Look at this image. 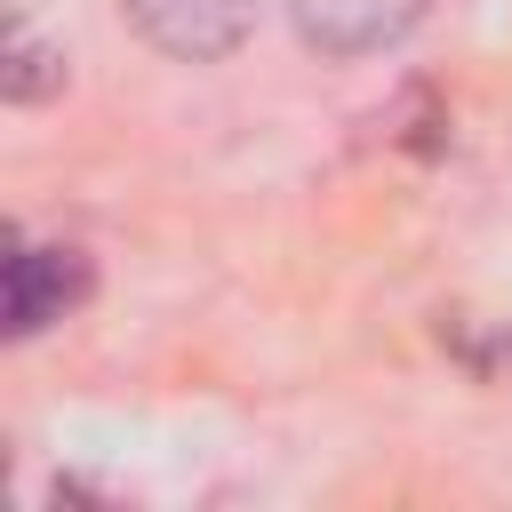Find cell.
Wrapping results in <instances>:
<instances>
[{
	"mask_svg": "<svg viewBox=\"0 0 512 512\" xmlns=\"http://www.w3.org/2000/svg\"><path fill=\"white\" fill-rule=\"evenodd\" d=\"M128 32L176 64H224L256 32V0H120Z\"/></svg>",
	"mask_w": 512,
	"mask_h": 512,
	"instance_id": "6da1fadb",
	"label": "cell"
},
{
	"mask_svg": "<svg viewBox=\"0 0 512 512\" xmlns=\"http://www.w3.org/2000/svg\"><path fill=\"white\" fill-rule=\"evenodd\" d=\"M424 16H432V0H288L296 40L320 48V56H376V48H400Z\"/></svg>",
	"mask_w": 512,
	"mask_h": 512,
	"instance_id": "7a4b0ae2",
	"label": "cell"
},
{
	"mask_svg": "<svg viewBox=\"0 0 512 512\" xmlns=\"http://www.w3.org/2000/svg\"><path fill=\"white\" fill-rule=\"evenodd\" d=\"M80 296H88L80 248H16L8 256V280H0V320H8V336H40Z\"/></svg>",
	"mask_w": 512,
	"mask_h": 512,
	"instance_id": "3957f363",
	"label": "cell"
},
{
	"mask_svg": "<svg viewBox=\"0 0 512 512\" xmlns=\"http://www.w3.org/2000/svg\"><path fill=\"white\" fill-rule=\"evenodd\" d=\"M0 96L8 104H48L64 96V48H48L24 16L8 24V64H0Z\"/></svg>",
	"mask_w": 512,
	"mask_h": 512,
	"instance_id": "277c9868",
	"label": "cell"
}]
</instances>
